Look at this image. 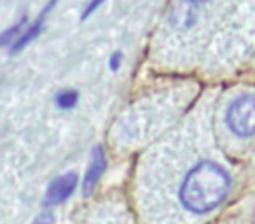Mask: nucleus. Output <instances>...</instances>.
Segmentation results:
<instances>
[{"instance_id": "nucleus-1", "label": "nucleus", "mask_w": 255, "mask_h": 224, "mask_svg": "<svg viewBox=\"0 0 255 224\" xmlns=\"http://www.w3.org/2000/svg\"><path fill=\"white\" fill-rule=\"evenodd\" d=\"M231 177L226 168L213 161H201L187 172L180 186V202L192 214H208L227 198Z\"/></svg>"}, {"instance_id": "nucleus-2", "label": "nucleus", "mask_w": 255, "mask_h": 224, "mask_svg": "<svg viewBox=\"0 0 255 224\" xmlns=\"http://www.w3.org/2000/svg\"><path fill=\"white\" fill-rule=\"evenodd\" d=\"M226 123L240 139L255 137V96L245 95L234 100L227 109Z\"/></svg>"}, {"instance_id": "nucleus-3", "label": "nucleus", "mask_w": 255, "mask_h": 224, "mask_svg": "<svg viewBox=\"0 0 255 224\" xmlns=\"http://www.w3.org/2000/svg\"><path fill=\"white\" fill-rule=\"evenodd\" d=\"M77 175L75 174H63L60 177H56L51 186L46 191V198H44V203L46 205H58V203L65 202L68 196L74 193L75 186H77Z\"/></svg>"}, {"instance_id": "nucleus-4", "label": "nucleus", "mask_w": 255, "mask_h": 224, "mask_svg": "<svg viewBox=\"0 0 255 224\" xmlns=\"http://www.w3.org/2000/svg\"><path fill=\"white\" fill-rule=\"evenodd\" d=\"M105 167H107L105 153H103V149L100 146L95 147L93 149L91 161H89V167L86 170L84 181H82V193H84V196H89L96 189V184H98L100 177L105 172Z\"/></svg>"}, {"instance_id": "nucleus-5", "label": "nucleus", "mask_w": 255, "mask_h": 224, "mask_svg": "<svg viewBox=\"0 0 255 224\" xmlns=\"http://www.w3.org/2000/svg\"><path fill=\"white\" fill-rule=\"evenodd\" d=\"M58 0H51L49 4L46 5V9L42 11V14L39 16V18L35 19V21L32 23V25L26 26L25 33L23 35H19L18 39L14 40V42L11 44V53H19V51L23 49V47H26L30 42H32L33 39H35L37 35H39L40 32H42L44 28V23H46V18H47V12L51 11V7H53L54 4H56Z\"/></svg>"}, {"instance_id": "nucleus-6", "label": "nucleus", "mask_w": 255, "mask_h": 224, "mask_svg": "<svg viewBox=\"0 0 255 224\" xmlns=\"http://www.w3.org/2000/svg\"><path fill=\"white\" fill-rule=\"evenodd\" d=\"M26 25V19L23 18V19H19L16 25H12L11 28H7L5 30L2 35H0V47L2 46H5V44H9V42H14L16 39H18V35H19V32L23 30V26Z\"/></svg>"}, {"instance_id": "nucleus-7", "label": "nucleus", "mask_w": 255, "mask_h": 224, "mask_svg": "<svg viewBox=\"0 0 255 224\" xmlns=\"http://www.w3.org/2000/svg\"><path fill=\"white\" fill-rule=\"evenodd\" d=\"M77 98H79V95L75 91H61V93H58V96H56V103H58V107H61V109H72V107L77 103Z\"/></svg>"}, {"instance_id": "nucleus-8", "label": "nucleus", "mask_w": 255, "mask_h": 224, "mask_svg": "<svg viewBox=\"0 0 255 224\" xmlns=\"http://www.w3.org/2000/svg\"><path fill=\"white\" fill-rule=\"evenodd\" d=\"M103 2H105V0H89L88 5H86V9H84V11H82V16H81V18H82V19L89 18V16H91L93 12H95L96 9H98L100 5L103 4Z\"/></svg>"}, {"instance_id": "nucleus-9", "label": "nucleus", "mask_w": 255, "mask_h": 224, "mask_svg": "<svg viewBox=\"0 0 255 224\" xmlns=\"http://www.w3.org/2000/svg\"><path fill=\"white\" fill-rule=\"evenodd\" d=\"M121 61H123V56H121L119 51H116V53H114L112 56H110V60H109V67H110V70H119Z\"/></svg>"}, {"instance_id": "nucleus-10", "label": "nucleus", "mask_w": 255, "mask_h": 224, "mask_svg": "<svg viewBox=\"0 0 255 224\" xmlns=\"http://www.w3.org/2000/svg\"><path fill=\"white\" fill-rule=\"evenodd\" d=\"M53 223H54V216L51 212H42L33 221V224H53Z\"/></svg>"}, {"instance_id": "nucleus-11", "label": "nucleus", "mask_w": 255, "mask_h": 224, "mask_svg": "<svg viewBox=\"0 0 255 224\" xmlns=\"http://www.w3.org/2000/svg\"><path fill=\"white\" fill-rule=\"evenodd\" d=\"M191 4H206V2H210V0H189Z\"/></svg>"}]
</instances>
